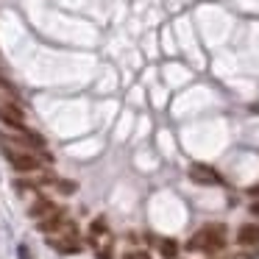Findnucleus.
Returning <instances> with one entry per match:
<instances>
[{"mask_svg": "<svg viewBox=\"0 0 259 259\" xmlns=\"http://www.w3.org/2000/svg\"><path fill=\"white\" fill-rule=\"evenodd\" d=\"M251 214H259V201H256V203H251Z\"/></svg>", "mask_w": 259, "mask_h": 259, "instance_id": "12", "label": "nucleus"}, {"mask_svg": "<svg viewBox=\"0 0 259 259\" xmlns=\"http://www.w3.org/2000/svg\"><path fill=\"white\" fill-rule=\"evenodd\" d=\"M223 245H226V226L223 223H206L187 242L190 251H203V253H218Z\"/></svg>", "mask_w": 259, "mask_h": 259, "instance_id": "2", "label": "nucleus"}, {"mask_svg": "<svg viewBox=\"0 0 259 259\" xmlns=\"http://www.w3.org/2000/svg\"><path fill=\"white\" fill-rule=\"evenodd\" d=\"M237 242L242 248H259V223H245L237 231Z\"/></svg>", "mask_w": 259, "mask_h": 259, "instance_id": "6", "label": "nucleus"}, {"mask_svg": "<svg viewBox=\"0 0 259 259\" xmlns=\"http://www.w3.org/2000/svg\"><path fill=\"white\" fill-rule=\"evenodd\" d=\"M56 212H59V206H53L51 201H45V198H39V201L28 209V214L34 220H45V218H51V214H56Z\"/></svg>", "mask_w": 259, "mask_h": 259, "instance_id": "7", "label": "nucleus"}, {"mask_svg": "<svg viewBox=\"0 0 259 259\" xmlns=\"http://www.w3.org/2000/svg\"><path fill=\"white\" fill-rule=\"evenodd\" d=\"M253 195H259V190H253Z\"/></svg>", "mask_w": 259, "mask_h": 259, "instance_id": "13", "label": "nucleus"}, {"mask_svg": "<svg viewBox=\"0 0 259 259\" xmlns=\"http://www.w3.org/2000/svg\"><path fill=\"white\" fill-rule=\"evenodd\" d=\"M20 256H23V259H31V251H28V245H20Z\"/></svg>", "mask_w": 259, "mask_h": 259, "instance_id": "10", "label": "nucleus"}, {"mask_svg": "<svg viewBox=\"0 0 259 259\" xmlns=\"http://www.w3.org/2000/svg\"><path fill=\"white\" fill-rule=\"evenodd\" d=\"M39 184H42V187H56V190H59V192H64V195H73V192H75V190H78V184H75V181H64V179H53V176H51V179H42V181H39Z\"/></svg>", "mask_w": 259, "mask_h": 259, "instance_id": "8", "label": "nucleus"}, {"mask_svg": "<svg viewBox=\"0 0 259 259\" xmlns=\"http://www.w3.org/2000/svg\"><path fill=\"white\" fill-rule=\"evenodd\" d=\"M123 259H148V256H145V253H125Z\"/></svg>", "mask_w": 259, "mask_h": 259, "instance_id": "11", "label": "nucleus"}, {"mask_svg": "<svg viewBox=\"0 0 259 259\" xmlns=\"http://www.w3.org/2000/svg\"><path fill=\"white\" fill-rule=\"evenodd\" d=\"M0 145H3V153H6V159L12 162V167L17 173H36V170H42V159H48V156H39L36 151H28V145H23V142L17 145L6 134H0Z\"/></svg>", "mask_w": 259, "mask_h": 259, "instance_id": "1", "label": "nucleus"}, {"mask_svg": "<svg viewBox=\"0 0 259 259\" xmlns=\"http://www.w3.org/2000/svg\"><path fill=\"white\" fill-rule=\"evenodd\" d=\"M90 245L98 259H112V234L106 229V220L98 218L90 229Z\"/></svg>", "mask_w": 259, "mask_h": 259, "instance_id": "3", "label": "nucleus"}, {"mask_svg": "<svg viewBox=\"0 0 259 259\" xmlns=\"http://www.w3.org/2000/svg\"><path fill=\"white\" fill-rule=\"evenodd\" d=\"M159 251L164 259H176L179 256V242L176 240H159Z\"/></svg>", "mask_w": 259, "mask_h": 259, "instance_id": "9", "label": "nucleus"}, {"mask_svg": "<svg viewBox=\"0 0 259 259\" xmlns=\"http://www.w3.org/2000/svg\"><path fill=\"white\" fill-rule=\"evenodd\" d=\"M0 120H3V123H9L12 128H17V131H25V125H23V109H20L17 98L0 95Z\"/></svg>", "mask_w": 259, "mask_h": 259, "instance_id": "4", "label": "nucleus"}, {"mask_svg": "<svg viewBox=\"0 0 259 259\" xmlns=\"http://www.w3.org/2000/svg\"><path fill=\"white\" fill-rule=\"evenodd\" d=\"M190 179L195 181V184H223V179L218 176V170H212L209 164H192Z\"/></svg>", "mask_w": 259, "mask_h": 259, "instance_id": "5", "label": "nucleus"}]
</instances>
